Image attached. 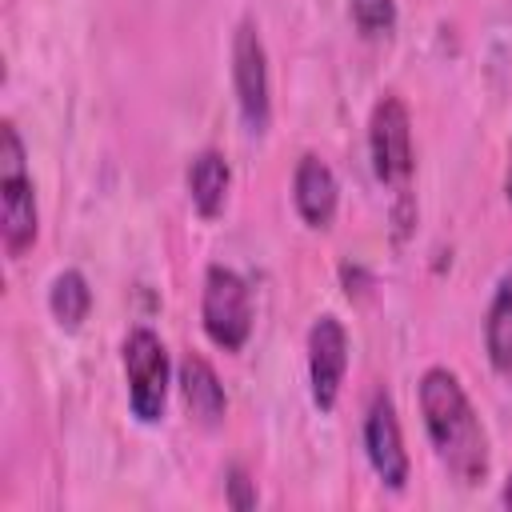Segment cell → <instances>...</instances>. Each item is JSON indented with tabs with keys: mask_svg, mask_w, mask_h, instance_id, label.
<instances>
[{
	"mask_svg": "<svg viewBox=\"0 0 512 512\" xmlns=\"http://www.w3.org/2000/svg\"><path fill=\"white\" fill-rule=\"evenodd\" d=\"M420 416L428 428V440L440 456V464L460 480V484H480L488 476V432L448 368H428L420 376Z\"/></svg>",
	"mask_w": 512,
	"mask_h": 512,
	"instance_id": "6da1fadb",
	"label": "cell"
},
{
	"mask_svg": "<svg viewBox=\"0 0 512 512\" xmlns=\"http://www.w3.org/2000/svg\"><path fill=\"white\" fill-rule=\"evenodd\" d=\"M0 236L12 260L36 244V196L24 168V144L12 120L0 124Z\"/></svg>",
	"mask_w": 512,
	"mask_h": 512,
	"instance_id": "7a4b0ae2",
	"label": "cell"
},
{
	"mask_svg": "<svg viewBox=\"0 0 512 512\" xmlns=\"http://www.w3.org/2000/svg\"><path fill=\"white\" fill-rule=\"evenodd\" d=\"M368 152H372L376 180L404 200L408 184H412V168H416V160H412V116H408V104L392 92L372 104Z\"/></svg>",
	"mask_w": 512,
	"mask_h": 512,
	"instance_id": "3957f363",
	"label": "cell"
},
{
	"mask_svg": "<svg viewBox=\"0 0 512 512\" xmlns=\"http://www.w3.org/2000/svg\"><path fill=\"white\" fill-rule=\"evenodd\" d=\"M200 320L216 348L240 352L252 336V292L240 272L212 264L204 272V296H200Z\"/></svg>",
	"mask_w": 512,
	"mask_h": 512,
	"instance_id": "277c9868",
	"label": "cell"
},
{
	"mask_svg": "<svg viewBox=\"0 0 512 512\" xmlns=\"http://www.w3.org/2000/svg\"><path fill=\"white\" fill-rule=\"evenodd\" d=\"M128 376V408L140 424H156L168 400V352L152 328H132L120 348Z\"/></svg>",
	"mask_w": 512,
	"mask_h": 512,
	"instance_id": "5b68a950",
	"label": "cell"
},
{
	"mask_svg": "<svg viewBox=\"0 0 512 512\" xmlns=\"http://www.w3.org/2000/svg\"><path fill=\"white\" fill-rule=\"evenodd\" d=\"M232 88H236V104H240V116H244L248 132L252 136L268 132V120H272L268 52H264L256 20H240L236 24V36H232Z\"/></svg>",
	"mask_w": 512,
	"mask_h": 512,
	"instance_id": "8992f818",
	"label": "cell"
},
{
	"mask_svg": "<svg viewBox=\"0 0 512 512\" xmlns=\"http://www.w3.org/2000/svg\"><path fill=\"white\" fill-rule=\"evenodd\" d=\"M344 372H348V332L332 312H324L308 328V384H312V404L320 412L336 408Z\"/></svg>",
	"mask_w": 512,
	"mask_h": 512,
	"instance_id": "52a82bcc",
	"label": "cell"
},
{
	"mask_svg": "<svg viewBox=\"0 0 512 512\" xmlns=\"http://www.w3.org/2000/svg\"><path fill=\"white\" fill-rule=\"evenodd\" d=\"M364 452L372 472L380 476V484H388L392 492H400L408 484V452H404V432L396 420L392 400L380 392L372 396L368 412H364Z\"/></svg>",
	"mask_w": 512,
	"mask_h": 512,
	"instance_id": "ba28073f",
	"label": "cell"
},
{
	"mask_svg": "<svg viewBox=\"0 0 512 512\" xmlns=\"http://www.w3.org/2000/svg\"><path fill=\"white\" fill-rule=\"evenodd\" d=\"M292 200H296V212L308 228H328L336 220V200H340V184L332 176V168L304 152L296 160V172H292Z\"/></svg>",
	"mask_w": 512,
	"mask_h": 512,
	"instance_id": "9c48e42d",
	"label": "cell"
},
{
	"mask_svg": "<svg viewBox=\"0 0 512 512\" xmlns=\"http://www.w3.org/2000/svg\"><path fill=\"white\" fill-rule=\"evenodd\" d=\"M180 396H184L188 412L196 416V424H204V428H216L224 420V412H228L224 384H220L216 368L200 352H188L180 360Z\"/></svg>",
	"mask_w": 512,
	"mask_h": 512,
	"instance_id": "30bf717a",
	"label": "cell"
},
{
	"mask_svg": "<svg viewBox=\"0 0 512 512\" xmlns=\"http://www.w3.org/2000/svg\"><path fill=\"white\" fill-rule=\"evenodd\" d=\"M228 184H232V172H228V160L216 148H204L188 160V196H192V204L204 220L224 212Z\"/></svg>",
	"mask_w": 512,
	"mask_h": 512,
	"instance_id": "8fae6325",
	"label": "cell"
},
{
	"mask_svg": "<svg viewBox=\"0 0 512 512\" xmlns=\"http://www.w3.org/2000/svg\"><path fill=\"white\" fill-rule=\"evenodd\" d=\"M484 348H488V360H492L496 376L504 384H512V272L500 276V284H496V292L488 300Z\"/></svg>",
	"mask_w": 512,
	"mask_h": 512,
	"instance_id": "7c38bea8",
	"label": "cell"
},
{
	"mask_svg": "<svg viewBox=\"0 0 512 512\" xmlns=\"http://www.w3.org/2000/svg\"><path fill=\"white\" fill-rule=\"evenodd\" d=\"M48 308H52L60 328H68V332L80 328L88 320V312H92V288H88L84 272H76V268L60 272L52 280V288H48Z\"/></svg>",
	"mask_w": 512,
	"mask_h": 512,
	"instance_id": "4fadbf2b",
	"label": "cell"
},
{
	"mask_svg": "<svg viewBox=\"0 0 512 512\" xmlns=\"http://www.w3.org/2000/svg\"><path fill=\"white\" fill-rule=\"evenodd\" d=\"M348 8L364 36H388L396 24V0H348Z\"/></svg>",
	"mask_w": 512,
	"mask_h": 512,
	"instance_id": "5bb4252c",
	"label": "cell"
},
{
	"mask_svg": "<svg viewBox=\"0 0 512 512\" xmlns=\"http://www.w3.org/2000/svg\"><path fill=\"white\" fill-rule=\"evenodd\" d=\"M228 504L232 508H256V488H252V480L240 464L228 468Z\"/></svg>",
	"mask_w": 512,
	"mask_h": 512,
	"instance_id": "9a60e30c",
	"label": "cell"
},
{
	"mask_svg": "<svg viewBox=\"0 0 512 512\" xmlns=\"http://www.w3.org/2000/svg\"><path fill=\"white\" fill-rule=\"evenodd\" d=\"M504 196H508V204H512V152H508V176H504Z\"/></svg>",
	"mask_w": 512,
	"mask_h": 512,
	"instance_id": "2e32d148",
	"label": "cell"
},
{
	"mask_svg": "<svg viewBox=\"0 0 512 512\" xmlns=\"http://www.w3.org/2000/svg\"><path fill=\"white\" fill-rule=\"evenodd\" d=\"M500 500H504V508H512V476H508V484H504V492H500Z\"/></svg>",
	"mask_w": 512,
	"mask_h": 512,
	"instance_id": "e0dca14e",
	"label": "cell"
}]
</instances>
